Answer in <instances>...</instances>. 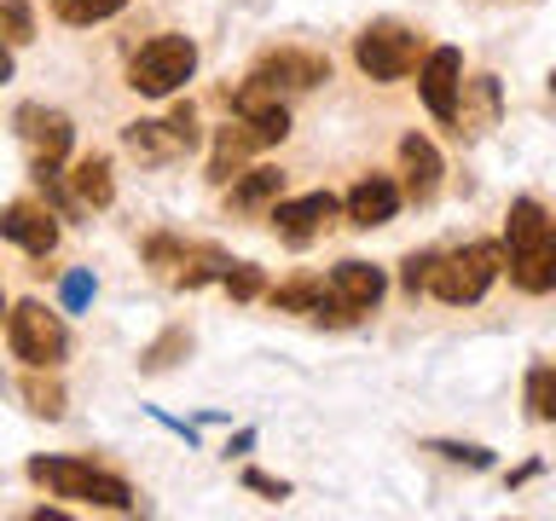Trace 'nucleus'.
I'll use <instances>...</instances> for the list:
<instances>
[{
	"instance_id": "8",
	"label": "nucleus",
	"mask_w": 556,
	"mask_h": 521,
	"mask_svg": "<svg viewBox=\"0 0 556 521\" xmlns=\"http://www.w3.org/2000/svg\"><path fill=\"white\" fill-rule=\"evenodd\" d=\"M7 342H12V359L35 365V371H59L70 359V330L47 302H17L7 313Z\"/></svg>"
},
{
	"instance_id": "17",
	"label": "nucleus",
	"mask_w": 556,
	"mask_h": 521,
	"mask_svg": "<svg viewBox=\"0 0 556 521\" xmlns=\"http://www.w3.org/2000/svg\"><path fill=\"white\" fill-rule=\"evenodd\" d=\"M285 198V168H238L232 180H226V203L238 208V215H267V208Z\"/></svg>"
},
{
	"instance_id": "2",
	"label": "nucleus",
	"mask_w": 556,
	"mask_h": 521,
	"mask_svg": "<svg viewBox=\"0 0 556 521\" xmlns=\"http://www.w3.org/2000/svg\"><path fill=\"white\" fill-rule=\"evenodd\" d=\"M29 481L52 498L70 504H93V510H134V486L111 475V469L70 458V452H52V458H29Z\"/></svg>"
},
{
	"instance_id": "19",
	"label": "nucleus",
	"mask_w": 556,
	"mask_h": 521,
	"mask_svg": "<svg viewBox=\"0 0 556 521\" xmlns=\"http://www.w3.org/2000/svg\"><path fill=\"white\" fill-rule=\"evenodd\" d=\"M232 267V260H226L215 243H180V260H174V284L180 290H203V284H215V278Z\"/></svg>"
},
{
	"instance_id": "1",
	"label": "nucleus",
	"mask_w": 556,
	"mask_h": 521,
	"mask_svg": "<svg viewBox=\"0 0 556 521\" xmlns=\"http://www.w3.org/2000/svg\"><path fill=\"white\" fill-rule=\"evenodd\" d=\"M504 272L521 295L556 290V215L539 198H516L504 215Z\"/></svg>"
},
{
	"instance_id": "21",
	"label": "nucleus",
	"mask_w": 556,
	"mask_h": 521,
	"mask_svg": "<svg viewBox=\"0 0 556 521\" xmlns=\"http://www.w3.org/2000/svg\"><path fill=\"white\" fill-rule=\"evenodd\" d=\"M267 302L278 313H313V307L325 302V278L319 272H295V278H285V284L267 290Z\"/></svg>"
},
{
	"instance_id": "10",
	"label": "nucleus",
	"mask_w": 556,
	"mask_h": 521,
	"mask_svg": "<svg viewBox=\"0 0 556 521\" xmlns=\"http://www.w3.org/2000/svg\"><path fill=\"white\" fill-rule=\"evenodd\" d=\"M250 81L273 87L278 99H285V93H307V87L330 81V59H325V52H307V47H278V52H267V59H255Z\"/></svg>"
},
{
	"instance_id": "33",
	"label": "nucleus",
	"mask_w": 556,
	"mask_h": 521,
	"mask_svg": "<svg viewBox=\"0 0 556 521\" xmlns=\"http://www.w3.org/2000/svg\"><path fill=\"white\" fill-rule=\"evenodd\" d=\"M551 93H556V76H551Z\"/></svg>"
},
{
	"instance_id": "31",
	"label": "nucleus",
	"mask_w": 556,
	"mask_h": 521,
	"mask_svg": "<svg viewBox=\"0 0 556 521\" xmlns=\"http://www.w3.org/2000/svg\"><path fill=\"white\" fill-rule=\"evenodd\" d=\"M12 69H17L12 64V41H0V81H12Z\"/></svg>"
},
{
	"instance_id": "24",
	"label": "nucleus",
	"mask_w": 556,
	"mask_h": 521,
	"mask_svg": "<svg viewBox=\"0 0 556 521\" xmlns=\"http://www.w3.org/2000/svg\"><path fill=\"white\" fill-rule=\"evenodd\" d=\"M0 41H12V47L35 41V7L29 0H0Z\"/></svg>"
},
{
	"instance_id": "32",
	"label": "nucleus",
	"mask_w": 556,
	"mask_h": 521,
	"mask_svg": "<svg viewBox=\"0 0 556 521\" xmlns=\"http://www.w3.org/2000/svg\"><path fill=\"white\" fill-rule=\"evenodd\" d=\"M7 313H12V307H7V290H0V325H7Z\"/></svg>"
},
{
	"instance_id": "5",
	"label": "nucleus",
	"mask_w": 556,
	"mask_h": 521,
	"mask_svg": "<svg viewBox=\"0 0 556 521\" xmlns=\"http://www.w3.org/2000/svg\"><path fill=\"white\" fill-rule=\"evenodd\" d=\"M354 64L365 81H406L417 64H424V35L394 24V17H377V24H365L354 35Z\"/></svg>"
},
{
	"instance_id": "6",
	"label": "nucleus",
	"mask_w": 556,
	"mask_h": 521,
	"mask_svg": "<svg viewBox=\"0 0 556 521\" xmlns=\"http://www.w3.org/2000/svg\"><path fill=\"white\" fill-rule=\"evenodd\" d=\"M198 111L191 104H174L168 116H146V122H128L122 128V145H128L134 163H146V168H168V163H186L191 151H198Z\"/></svg>"
},
{
	"instance_id": "16",
	"label": "nucleus",
	"mask_w": 556,
	"mask_h": 521,
	"mask_svg": "<svg viewBox=\"0 0 556 521\" xmlns=\"http://www.w3.org/2000/svg\"><path fill=\"white\" fill-rule=\"evenodd\" d=\"M17 134L35 145V156H70V145H76V128H70L64 111H47V104H24L17 111Z\"/></svg>"
},
{
	"instance_id": "28",
	"label": "nucleus",
	"mask_w": 556,
	"mask_h": 521,
	"mask_svg": "<svg viewBox=\"0 0 556 521\" xmlns=\"http://www.w3.org/2000/svg\"><path fill=\"white\" fill-rule=\"evenodd\" d=\"M429 452H441L446 463H464V469H493V446H476V441H429Z\"/></svg>"
},
{
	"instance_id": "4",
	"label": "nucleus",
	"mask_w": 556,
	"mask_h": 521,
	"mask_svg": "<svg viewBox=\"0 0 556 521\" xmlns=\"http://www.w3.org/2000/svg\"><path fill=\"white\" fill-rule=\"evenodd\" d=\"M191 76H198V41L191 35H151L128 59V87L146 99H174Z\"/></svg>"
},
{
	"instance_id": "11",
	"label": "nucleus",
	"mask_w": 556,
	"mask_h": 521,
	"mask_svg": "<svg viewBox=\"0 0 556 521\" xmlns=\"http://www.w3.org/2000/svg\"><path fill=\"white\" fill-rule=\"evenodd\" d=\"M337 198L330 191H307V198H278L273 208H267V220H273V232H278V243H290V250H307L313 238L325 232L330 220H337Z\"/></svg>"
},
{
	"instance_id": "9",
	"label": "nucleus",
	"mask_w": 556,
	"mask_h": 521,
	"mask_svg": "<svg viewBox=\"0 0 556 521\" xmlns=\"http://www.w3.org/2000/svg\"><path fill=\"white\" fill-rule=\"evenodd\" d=\"M458 93H464V52L458 47H429L417 64V99L434 122L458 128Z\"/></svg>"
},
{
	"instance_id": "18",
	"label": "nucleus",
	"mask_w": 556,
	"mask_h": 521,
	"mask_svg": "<svg viewBox=\"0 0 556 521\" xmlns=\"http://www.w3.org/2000/svg\"><path fill=\"white\" fill-rule=\"evenodd\" d=\"M70 191H76L81 208H111L116 203V180H111V156H81L76 168H70Z\"/></svg>"
},
{
	"instance_id": "7",
	"label": "nucleus",
	"mask_w": 556,
	"mask_h": 521,
	"mask_svg": "<svg viewBox=\"0 0 556 521\" xmlns=\"http://www.w3.org/2000/svg\"><path fill=\"white\" fill-rule=\"evenodd\" d=\"M290 134V111L285 104H273V111H255V116H232L226 128H215V156H208V180L226 186L232 174L243 168V156L278 145V139Z\"/></svg>"
},
{
	"instance_id": "22",
	"label": "nucleus",
	"mask_w": 556,
	"mask_h": 521,
	"mask_svg": "<svg viewBox=\"0 0 556 521\" xmlns=\"http://www.w3.org/2000/svg\"><path fill=\"white\" fill-rule=\"evenodd\" d=\"M52 7V17L59 24H70V29H93V24H104V17H116L128 0H47Z\"/></svg>"
},
{
	"instance_id": "26",
	"label": "nucleus",
	"mask_w": 556,
	"mask_h": 521,
	"mask_svg": "<svg viewBox=\"0 0 556 521\" xmlns=\"http://www.w3.org/2000/svg\"><path fill=\"white\" fill-rule=\"evenodd\" d=\"M186 347H191V336H186L180 325L163 330V336H156V342L146 347V354H139V371H168L174 359H186Z\"/></svg>"
},
{
	"instance_id": "3",
	"label": "nucleus",
	"mask_w": 556,
	"mask_h": 521,
	"mask_svg": "<svg viewBox=\"0 0 556 521\" xmlns=\"http://www.w3.org/2000/svg\"><path fill=\"white\" fill-rule=\"evenodd\" d=\"M504 272V238H476L464 250H446L434 255V272H429V295L446 307H476L493 278Z\"/></svg>"
},
{
	"instance_id": "15",
	"label": "nucleus",
	"mask_w": 556,
	"mask_h": 521,
	"mask_svg": "<svg viewBox=\"0 0 556 521\" xmlns=\"http://www.w3.org/2000/svg\"><path fill=\"white\" fill-rule=\"evenodd\" d=\"M400 191H406V203H434L441 198V174H446V163H441V151H434V139H424V134H406L400 139Z\"/></svg>"
},
{
	"instance_id": "12",
	"label": "nucleus",
	"mask_w": 556,
	"mask_h": 521,
	"mask_svg": "<svg viewBox=\"0 0 556 521\" xmlns=\"http://www.w3.org/2000/svg\"><path fill=\"white\" fill-rule=\"evenodd\" d=\"M0 238L17 243V250L35 255V260H47L59 250V215H52L47 203H7L0 208Z\"/></svg>"
},
{
	"instance_id": "20",
	"label": "nucleus",
	"mask_w": 556,
	"mask_h": 521,
	"mask_svg": "<svg viewBox=\"0 0 556 521\" xmlns=\"http://www.w3.org/2000/svg\"><path fill=\"white\" fill-rule=\"evenodd\" d=\"M17 394H24V406H29L35 417H47V423H59V417L70 411L64 382L47 377V371H35V365H24V377H17Z\"/></svg>"
},
{
	"instance_id": "14",
	"label": "nucleus",
	"mask_w": 556,
	"mask_h": 521,
	"mask_svg": "<svg viewBox=\"0 0 556 521\" xmlns=\"http://www.w3.org/2000/svg\"><path fill=\"white\" fill-rule=\"evenodd\" d=\"M400 203H406V191H400L394 174H365V180H354L342 208H348V226L371 232V226H389L400 215Z\"/></svg>"
},
{
	"instance_id": "25",
	"label": "nucleus",
	"mask_w": 556,
	"mask_h": 521,
	"mask_svg": "<svg viewBox=\"0 0 556 521\" xmlns=\"http://www.w3.org/2000/svg\"><path fill=\"white\" fill-rule=\"evenodd\" d=\"M220 284L232 302H255V295H267V272H261L255 260H232V267L220 272Z\"/></svg>"
},
{
	"instance_id": "13",
	"label": "nucleus",
	"mask_w": 556,
	"mask_h": 521,
	"mask_svg": "<svg viewBox=\"0 0 556 521\" xmlns=\"http://www.w3.org/2000/svg\"><path fill=\"white\" fill-rule=\"evenodd\" d=\"M325 290L337 295V302L354 313V319H365V313H377V302L389 295V272L371 267V260H354V255H348V260H337V267H330Z\"/></svg>"
},
{
	"instance_id": "27",
	"label": "nucleus",
	"mask_w": 556,
	"mask_h": 521,
	"mask_svg": "<svg viewBox=\"0 0 556 521\" xmlns=\"http://www.w3.org/2000/svg\"><path fill=\"white\" fill-rule=\"evenodd\" d=\"M434 255H441V250H412L406 260H400V290H406V295H429Z\"/></svg>"
},
{
	"instance_id": "30",
	"label": "nucleus",
	"mask_w": 556,
	"mask_h": 521,
	"mask_svg": "<svg viewBox=\"0 0 556 521\" xmlns=\"http://www.w3.org/2000/svg\"><path fill=\"white\" fill-rule=\"evenodd\" d=\"M87 295H93V278H87V272H70V278H64V307H81Z\"/></svg>"
},
{
	"instance_id": "29",
	"label": "nucleus",
	"mask_w": 556,
	"mask_h": 521,
	"mask_svg": "<svg viewBox=\"0 0 556 521\" xmlns=\"http://www.w3.org/2000/svg\"><path fill=\"white\" fill-rule=\"evenodd\" d=\"M243 486H250V493H261V498H273V504H285V498H290V486H285V481H273V475H261V469H243Z\"/></svg>"
},
{
	"instance_id": "23",
	"label": "nucleus",
	"mask_w": 556,
	"mask_h": 521,
	"mask_svg": "<svg viewBox=\"0 0 556 521\" xmlns=\"http://www.w3.org/2000/svg\"><path fill=\"white\" fill-rule=\"evenodd\" d=\"M528 417L556 423V365H533L528 371Z\"/></svg>"
}]
</instances>
